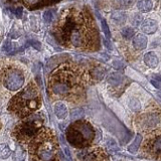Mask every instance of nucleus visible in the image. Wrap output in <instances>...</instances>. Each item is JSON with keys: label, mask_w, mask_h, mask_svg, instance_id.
Here are the masks:
<instances>
[{"label": "nucleus", "mask_w": 161, "mask_h": 161, "mask_svg": "<svg viewBox=\"0 0 161 161\" xmlns=\"http://www.w3.org/2000/svg\"><path fill=\"white\" fill-rule=\"evenodd\" d=\"M121 34H122V36L126 39H130L132 38L134 35H135V30L130 27V26H126L122 29V31H121Z\"/></svg>", "instance_id": "obj_21"}, {"label": "nucleus", "mask_w": 161, "mask_h": 161, "mask_svg": "<svg viewBox=\"0 0 161 161\" xmlns=\"http://www.w3.org/2000/svg\"><path fill=\"white\" fill-rule=\"evenodd\" d=\"M133 47L135 49L137 50H143L147 47V42L148 39L145 36L144 34H137L136 36L133 38Z\"/></svg>", "instance_id": "obj_13"}, {"label": "nucleus", "mask_w": 161, "mask_h": 161, "mask_svg": "<svg viewBox=\"0 0 161 161\" xmlns=\"http://www.w3.org/2000/svg\"><path fill=\"white\" fill-rule=\"evenodd\" d=\"M114 64H120L121 63H118V62H115ZM115 68H117V69H121V68H123V65H115Z\"/></svg>", "instance_id": "obj_35"}, {"label": "nucleus", "mask_w": 161, "mask_h": 161, "mask_svg": "<svg viewBox=\"0 0 161 161\" xmlns=\"http://www.w3.org/2000/svg\"><path fill=\"white\" fill-rule=\"evenodd\" d=\"M143 150L151 158L161 159V128L149 131V135L143 145Z\"/></svg>", "instance_id": "obj_8"}, {"label": "nucleus", "mask_w": 161, "mask_h": 161, "mask_svg": "<svg viewBox=\"0 0 161 161\" xmlns=\"http://www.w3.org/2000/svg\"><path fill=\"white\" fill-rule=\"evenodd\" d=\"M26 8L30 10L42 9L60 2L62 0H20Z\"/></svg>", "instance_id": "obj_11"}, {"label": "nucleus", "mask_w": 161, "mask_h": 161, "mask_svg": "<svg viewBox=\"0 0 161 161\" xmlns=\"http://www.w3.org/2000/svg\"><path fill=\"white\" fill-rule=\"evenodd\" d=\"M157 97H159V99L161 100V92H159V93H157Z\"/></svg>", "instance_id": "obj_36"}, {"label": "nucleus", "mask_w": 161, "mask_h": 161, "mask_svg": "<svg viewBox=\"0 0 161 161\" xmlns=\"http://www.w3.org/2000/svg\"><path fill=\"white\" fill-rule=\"evenodd\" d=\"M29 159L33 161L59 160L58 141L55 134L48 128L42 127L28 143Z\"/></svg>", "instance_id": "obj_3"}, {"label": "nucleus", "mask_w": 161, "mask_h": 161, "mask_svg": "<svg viewBox=\"0 0 161 161\" xmlns=\"http://www.w3.org/2000/svg\"><path fill=\"white\" fill-rule=\"evenodd\" d=\"M78 159L82 160H106L108 159L105 151L101 148H84L78 153Z\"/></svg>", "instance_id": "obj_10"}, {"label": "nucleus", "mask_w": 161, "mask_h": 161, "mask_svg": "<svg viewBox=\"0 0 161 161\" xmlns=\"http://www.w3.org/2000/svg\"><path fill=\"white\" fill-rule=\"evenodd\" d=\"M141 142H142V136H141L140 134H138L137 136H136V139H135L134 142L129 146V148H128V149H129L130 152H132V153L136 152V151L138 150V148H139V146H140Z\"/></svg>", "instance_id": "obj_20"}, {"label": "nucleus", "mask_w": 161, "mask_h": 161, "mask_svg": "<svg viewBox=\"0 0 161 161\" xmlns=\"http://www.w3.org/2000/svg\"><path fill=\"white\" fill-rule=\"evenodd\" d=\"M111 19H112V21L115 24L122 25L127 20V14L125 13V11H122V10H117V11H114L111 14Z\"/></svg>", "instance_id": "obj_14"}, {"label": "nucleus", "mask_w": 161, "mask_h": 161, "mask_svg": "<svg viewBox=\"0 0 161 161\" xmlns=\"http://www.w3.org/2000/svg\"><path fill=\"white\" fill-rule=\"evenodd\" d=\"M83 116H84V110L82 108L74 109L72 110V112H70V118L73 120H78L80 117H83Z\"/></svg>", "instance_id": "obj_24"}, {"label": "nucleus", "mask_w": 161, "mask_h": 161, "mask_svg": "<svg viewBox=\"0 0 161 161\" xmlns=\"http://www.w3.org/2000/svg\"><path fill=\"white\" fill-rule=\"evenodd\" d=\"M153 79H156V80H161V75H153Z\"/></svg>", "instance_id": "obj_34"}, {"label": "nucleus", "mask_w": 161, "mask_h": 161, "mask_svg": "<svg viewBox=\"0 0 161 161\" xmlns=\"http://www.w3.org/2000/svg\"><path fill=\"white\" fill-rule=\"evenodd\" d=\"M11 49V43H10L9 40H7L6 42H5L4 47H3V50H6V52H8V50Z\"/></svg>", "instance_id": "obj_33"}, {"label": "nucleus", "mask_w": 161, "mask_h": 161, "mask_svg": "<svg viewBox=\"0 0 161 161\" xmlns=\"http://www.w3.org/2000/svg\"><path fill=\"white\" fill-rule=\"evenodd\" d=\"M144 63L146 64V65H148L149 68L154 69L158 65L159 60H158L157 55H156L154 53L150 52L144 55Z\"/></svg>", "instance_id": "obj_15"}, {"label": "nucleus", "mask_w": 161, "mask_h": 161, "mask_svg": "<svg viewBox=\"0 0 161 161\" xmlns=\"http://www.w3.org/2000/svg\"><path fill=\"white\" fill-rule=\"evenodd\" d=\"M108 82L112 86H119L123 82V77L121 74L118 73H112L108 78Z\"/></svg>", "instance_id": "obj_18"}, {"label": "nucleus", "mask_w": 161, "mask_h": 161, "mask_svg": "<svg viewBox=\"0 0 161 161\" xmlns=\"http://www.w3.org/2000/svg\"><path fill=\"white\" fill-rule=\"evenodd\" d=\"M42 105V98L39 89L34 83H30L10 100L8 111L18 118L24 119L39 110Z\"/></svg>", "instance_id": "obj_4"}, {"label": "nucleus", "mask_w": 161, "mask_h": 161, "mask_svg": "<svg viewBox=\"0 0 161 161\" xmlns=\"http://www.w3.org/2000/svg\"><path fill=\"white\" fill-rule=\"evenodd\" d=\"M131 22H132V25H134V26H139L143 22V16L141 14H135L132 17Z\"/></svg>", "instance_id": "obj_26"}, {"label": "nucleus", "mask_w": 161, "mask_h": 161, "mask_svg": "<svg viewBox=\"0 0 161 161\" xmlns=\"http://www.w3.org/2000/svg\"><path fill=\"white\" fill-rule=\"evenodd\" d=\"M86 84L84 69L78 64L67 62L49 74L47 90L52 99L78 103L85 97Z\"/></svg>", "instance_id": "obj_2"}, {"label": "nucleus", "mask_w": 161, "mask_h": 161, "mask_svg": "<svg viewBox=\"0 0 161 161\" xmlns=\"http://www.w3.org/2000/svg\"><path fill=\"white\" fill-rule=\"evenodd\" d=\"M52 33L63 47L92 52L100 47L99 31L93 15L86 7H70L54 18Z\"/></svg>", "instance_id": "obj_1"}, {"label": "nucleus", "mask_w": 161, "mask_h": 161, "mask_svg": "<svg viewBox=\"0 0 161 161\" xmlns=\"http://www.w3.org/2000/svg\"><path fill=\"white\" fill-rule=\"evenodd\" d=\"M9 1H11V2H18V1H20V0H9Z\"/></svg>", "instance_id": "obj_37"}, {"label": "nucleus", "mask_w": 161, "mask_h": 161, "mask_svg": "<svg viewBox=\"0 0 161 161\" xmlns=\"http://www.w3.org/2000/svg\"><path fill=\"white\" fill-rule=\"evenodd\" d=\"M54 113L57 117L60 120H64L68 116V108L63 103H57L54 105Z\"/></svg>", "instance_id": "obj_16"}, {"label": "nucleus", "mask_w": 161, "mask_h": 161, "mask_svg": "<svg viewBox=\"0 0 161 161\" xmlns=\"http://www.w3.org/2000/svg\"><path fill=\"white\" fill-rule=\"evenodd\" d=\"M1 80L4 88L9 91H17L24 84V75L18 68L8 67L3 70Z\"/></svg>", "instance_id": "obj_7"}, {"label": "nucleus", "mask_w": 161, "mask_h": 161, "mask_svg": "<svg viewBox=\"0 0 161 161\" xmlns=\"http://www.w3.org/2000/svg\"><path fill=\"white\" fill-rule=\"evenodd\" d=\"M102 28H103V32L105 33L106 37L107 38H110L111 37V34H110V30H109V26L107 22H106L105 19H102Z\"/></svg>", "instance_id": "obj_29"}, {"label": "nucleus", "mask_w": 161, "mask_h": 161, "mask_svg": "<svg viewBox=\"0 0 161 161\" xmlns=\"http://www.w3.org/2000/svg\"><path fill=\"white\" fill-rule=\"evenodd\" d=\"M14 13H15V15H16L17 18H21L22 17V8L21 7L16 8V9H15Z\"/></svg>", "instance_id": "obj_32"}, {"label": "nucleus", "mask_w": 161, "mask_h": 161, "mask_svg": "<svg viewBox=\"0 0 161 161\" xmlns=\"http://www.w3.org/2000/svg\"><path fill=\"white\" fill-rule=\"evenodd\" d=\"M32 115L31 117L28 116L24 118V121H21L19 124H17L12 131L13 139L20 144H28L29 141L43 127V121L38 116Z\"/></svg>", "instance_id": "obj_6"}, {"label": "nucleus", "mask_w": 161, "mask_h": 161, "mask_svg": "<svg viewBox=\"0 0 161 161\" xmlns=\"http://www.w3.org/2000/svg\"><path fill=\"white\" fill-rule=\"evenodd\" d=\"M151 84H152L155 88L161 90V80H158L156 79H152V80H151Z\"/></svg>", "instance_id": "obj_31"}, {"label": "nucleus", "mask_w": 161, "mask_h": 161, "mask_svg": "<svg viewBox=\"0 0 161 161\" xmlns=\"http://www.w3.org/2000/svg\"><path fill=\"white\" fill-rule=\"evenodd\" d=\"M107 147L110 151H112V152H116V151L119 150V147L117 143H116V141L111 138L107 140Z\"/></svg>", "instance_id": "obj_25"}, {"label": "nucleus", "mask_w": 161, "mask_h": 161, "mask_svg": "<svg viewBox=\"0 0 161 161\" xmlns=\"http://www.w3.org/2000/svg\"><path fill=\"white\" fill-rule=\"evenodd\" d=\"M120 7H129L133 4L134 0H116Z\"/></svg>", "instance_id": "obj_28"}, {"label": "nucleus", "mask_w": 161, "mask_h": 161, "mask_svg": "<svg viewBox=\"0 0 161 161\" xmlns=\"http://www.w3.org/2000/svg\"><path fill=\"white\" fill-rule=\"evenodd\" d=\"M152 1L151 0H138L137 7L141 12H149L152 9Z\"/></svg>", "instance_id": "obj_17"}, {"label": "nucleus", "mask_w": 161, "mask_h": 161, "mask_svg": "<svg viewBox=\"0 0 161 161\" xmlns=\"http://www.w3.org/2000/svg\"><path fill=\"white\" fill-rule=\"evenodd\" d=\"M30 45H32V47L35 48V49H40V47H42V44H40L38 42H36V40H30L29 42Z\"/></svg>", "instance_id": "obj_30"}, {"label": "nucleus", "mask_w": 161, "mask_h": 161, "mask_svg": "<svg viewBox=\"0 0 161 161\" xmlns=\"http://www.w3.org/2000/svg\"><path fill=\"white\" fill-rule=\"evenodd\" d=\"M96 132L90 122L86 120H75L67 128L65 137L75 148L84 149L90 147L95 139Z\"/></svg>", "instance_id": "obj_5"}, {"label": "nucleus", "mask_w": 161, "mask_h": 161, "mask_svg": "<svg viewBox=\"0 0 161 161\" xmlns=\"http://www.w3.org/2000/svg\"><path fill=\"white\" fill-rule=\"evenodd\" d=\"M158 28V23L154 19H146L141 23V29L146 34H153Z\"/></svg>", "instance_id": "obj_12"}, {"label": "nucleus", "mask_w": 161, "mask_h": 161, "mask_svg": "<svg viewBox=\"0 0 161 161\" xmlns=\"http://www.w3.org/2000/svg\"><path fill=\"white\" fill-rule=\"evenodd\" d=\"M137 124L145 132L151 131L159 127V125L161 124V116L157 113H145L138 118Z\"/></svg>", "instance_id": "obj_9"}, {"label": "nucleus", "mask_w": 161, "mask_h": 161, "mask_svg": "<svg viewBox=\"0 0 161 161\" xmlns=\"http://www.w3.org/2000/svg\"><path fill=\"white\" fill-rule=\"evenodd\" d=\"M130 108L132 109L133 111H139L141 109V104L137 99H132L130 102Z\"/></svg>", "instance_id": "obj_27"}, {"label": "nucleus", "mask_w": 161, "mask_h": 161, "mask_svg": "<svg viewBox=\"0 0 161 161\" xmlns=\"http://www.w3.org/2000/svg\"><path fill=\"white\" fill-rule=\"evenodd\" d=\"M11 154V149L9 148L7 144H0V158L6 159Z\"/></svg>", "instance_id": "obj_19"}, {"label": "nucleus", "mask_w": 161, "mask_h": 161, "mask_svg": "<svg viewBox=\"0 0 161 161\" xmlns=\"http://www.w3.org/2000/svg\"><path fill=\"white\" fill-rule=\"evenodd\" d=\"M0 129H1V123H0Z\"/></svg>", "instance_id": "obj_38"}, {"label": "nucleus", "mask_w": 161, "mask_h": 161, "mask_svg": "<svg viewBox=\"0 0 161 161\" xmlns=\"http://www.w3.org/2000/svg\"><path fill=\"white\" fill-rule=\"evenodd\" d=\"M55 18V11L53 9H48L43 13V19L47 23H50Z\"/></svg>", "instance_id": "obj_22"}, {"label": "nucleus", "mask_w": 161, "mask_h": 161, "mask_svg": "<svg viewBox=\"0 0 161 161\" xmlns=\"http://www.w3.org/2000/svg\"><path fill=\"white\" fill-rule=\"evenodd\" d=\"M92 75L94 77L95 80H101L104 77V69L102 68H95L92 72H91Z\"/></svg>", "instance_id": "obj_23"}]
</instances>
